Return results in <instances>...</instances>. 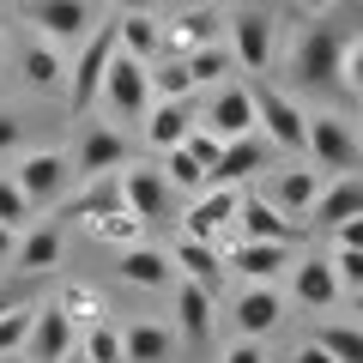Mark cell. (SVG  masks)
Wrapping results in <instances>:
<instances>
[{"mask_svg": "<svg viewBox=\"0 0 363 363\" xmlns=\"http://www.w3.org/2000/svg\"><path fill=\"white\" fill-rule=\"evenodd\" d=\"M309 6H315V13H321V6H333V0H309Z\"/></svg>", "mask_w": 363, "mask_h": 363, "instance_id": "obj_49", "label": "cell"}, {"mask_svg": "<svg viewBox=\"0 0 363 363\" xmlns=\"http://www.w3.org/2000/svg\"><path fill=\"white\" fill-rule=\"evenodd\" d=\"M206 133H218V140H236V133H255V97H248V85H230V79H218V91H212L206 116H194Z\"/></svg>", "mask_w": 363, "mask_h": 363, "instance_id": "obj_10", "label": "cell"}, {"mask_svg": "<svg viewBox=\"0 0 363 363\" xmlns=\"http://www.w3.org/2000/svg\"><path fill=\"white\" fill-rule=\"evenodd\" d=\"M145 145H157V152H169V145L188 140V128H194V109H188V97H157L152 109H145Z\"/></svg>", "mask_w": 363, "mask_h": 363, "instance_id": "obj_20", "label": "cell"}, {"mask_svg": "<svg viewBox=\"0 0 363 363\" xmlns=\"http://www.w3.org/2000/svg\"><path fill=\"white\" fill-rule=\"evenodd\" d=\"M18 73H25L30 91H61L67 85V67H61V55H55V43H30V49L18 55Z\"/></svg>", "mask_w": 363, "mask_h": 363, "instance_id": "obj_29", "label": "cell"}, {"mask_svg": "<svg viewBox=\"0 0 363 363\" xmlns=\"http://www.w3.org/2000/svg\"><path fill=\"white\" fill-rule=\"evenodd\" d=\"M13 242H18V230H6V224H0V260H13Z\"/></svg>", "mask_w": 363, "mask_h": 363, "instance_id": "obj_45", "label": "cell"}, {"mask_svg": "<svg viewBox=\"0 0 363 363\" xmlns=\"http://www.w3.org/2000/svg\"><path fill=\"white\" fill-rule=\"evenodd\" d=\"M145 67L152 61H140V55H128L116 43V55H109V67H104V85H97V97H104L116 116H128V121H140L145 109H152V79H145Z\"/></svg>", "mask_w": 363, "mask_h": 363, "instance_id": "obj_1", "label": "cell"}, {"mask_svg": "<svg viewBox=\"0 0 363 363\" xmlns=\"http://www.w3.org/2000/svg\"><path fill=\"white\" fill-rule=\"evenodd\" d=\"M236 188H200L194 206H188V218H182V236H194V242H218L224 230H230L236 218Z\"/></svg>", "mask_w": 363, "mask_h": 363, "instance_id": "obj_14", "label": "cell"}, {"mask_svg": "<svg viewBox=\"0 0 363 363\" xmlns=\"http://www.w3.org/2000/svg\"><path fill=\"white\" fill-rule=\"evenodd\" d=\"M182 61H188V73H194V85H218V79H224V73L236 67L230 55L218 49V43H200V49H188Z\"/></svg>", "mask_w": 363, "mask_h": 363, "instance_id": "obj_36", "label": "cell"}, {"mask_svg": "<svg viewBox=\"0 0 363 363\" xmlns=\"http://www.w3.org/2000/svg\"><path fill=\"white\" fill-rule=\"evenodd\" d=\"M13 260L25 272L61 267V224H37V230H25V242H13Z\"/></svg>", "mask_w": 363, "mask_h": 363, "instance_id": "obj_28", "label": "cell"}, {"mask_svg": "<svg viewBox=\"0 0 363 363\" xmlns=\"http://www.w3.org/2000/svg\"><path fill=\"white\" fill-rule=\"evenodd\" d=\"M61 315L67 321H97V291L91 285H67L61 291Z\"/></svg>", "mask_w": 363, "mask_h": 363, "instance_id": "obj_40", "label": "cell"}, {"mask_svg": "<svg viewBox=\"0 0 363 363\" xmlns=\"http://www.w3.org/2000/svg\"><path fill=\"white\" fill-rule=\"evenodd\" d=\"M157 169H164V182H169V188H182V194H200V188H206V164H200L188 145H169Z\"/></svg>", "mask_w": 363, "mask_h": 363, "instance_id": "obj_32", "label": "cell"}, {"mask_svg": "<svg viewBox=\"0 0 363 363\" xmlns=\"http://www.w3.org/2000/svg\"><path fill=\"white\" fill-rule=\"evenodd\" d=\"M0 363H30V357H25V351H0Z\"/></svg>", "mask_w": 363, "mask_h": 363, "instance_id": "obj_47", "label": "cell"}, {"mask_svg": "<svg viewBox=\"0 0 363 363\" xmlns=\"http://www.w3.org/2000/svg\"><path fill=\"white\" fill-rule=\"evenodd\" d=\"M18 145H25V121H18L13 109H0V157L18 152Z\"/></svg>", "mask_w": 363, "mask_h": 363, "instance_id": "obj_41", "label": "cell"}, {"mask_svg": "<svg viewBox=\"0 0 363 363\" xmlns=\"http://www.w3.org/2000/svg\"><path fill=\"white\" fill-rule=\"evenodd\" d=\"M345 37H351V30H339V25L303 30V43H297V79H303V85H339V55H345Z\"/></svg>", "mask_w": 363, "mask_h": 363, "instance_id": "obj_6", "label": "cell"}, {"mask_svg": "<svg viewBox=\"0 0 363 363\" xmlns=\"http://www.w3.org/2000/svg\"><path fill=\"white\" fill-rule=\"evenodd\" d=\"M25 333H30V309L25 303H6L0 309V351H25Z\"/></svg>", "mask_w": 363, "mask_h": 363, "instance_id": "obj_39", "label": "cell"}, {"mask_svg": "<svg viewBox=\"0 0 363 363\" xmlns=\"http://www.w3.org/2000/svg\"><path fill=\"white\" fill-rule=\"evenodd\" d=\"M169 267H182L194 285H206L212 297L224 291V248H218V242H194V236H182L176 255H169Z\"/></svg>", "mask_w": 363, "mask_h": 363, "instance_id": "obj_21", "label": "cell"}, {"mask_svg": "<svg viewBox=\"0 0 363 363\" xmlns=\"http://www.w3.org/2000/svg\"><path fill=\"white\" fill-rule=\"evenodd\" d=\"M267 133H236V140H224L218 145V157H212V169H206V188H242L248 176H260L267 169Z\"/></svg>", "mask_w": 363, "mask_h": 363, "instance_id": "obj_4", "label": "cell"}, {"mask_svg": "<svg viewBox=\"0 0 363 363\" xmlns=\"http://www.w3.org/2000/svg\"><path fill=\"white\" fill-rule=\"evenodd\" d=\"M200 43H218V13H212V6H188V13L164 30L169 55H188V49H200Z\"/></svg>", "mask_w": 363, "mask_h": 363, "instance_id": "obj_26", "label": "cell"}, {"mask_svg": "<svg viewBox=\"0 0 363 363\" xmlns=\"http://www.w3.org/2000/svg\"><path fill=\"white\" fill-rule=\"evenodd\" d=\"M73 351V321L61 315V303L30 309V333H25V357L30 363H61Z\"/></svg>", "mask_w": 363, "mask_h": 363, "instance_id": "obj_15", "label": "cell"}, {"mask_svg": "<svg viewBox=\"0 0 363 363\" xmlns=\"http://www.w3.org/2000/svg\"><path fill=\"white\" fill-rule=\"evenodd\" d=\"M248 97H255V128L267 133V145H279V152H303V128H309V116L291 104L285 91H279V85H255Z\"/></svg>", "mask_w": 363, "mask_h": 363, "instance_id": "obj_3", "label": "cell"}, {"mask_svg": "<svg viewBox=\"0 0 363 363\" xmlns=\"http://www.w3.org/2000/svg\"><path fill=\"white\" fill-rule=\"evenodd\" d=\"M176 327H182V339H206V327H212V291L206 285H194V279L176 285Z\"/></svg>", "mask_w": 363, "mask_h": 363, "instance_id": "obj_27", "label": "cell"}, {"mask_svg": "<svg viewBox=\"0 0 363 363\" xmlns=\"http://www.w3.org/2000/svg\"><path fill=\"white\" fill-rule=\"evenodd\" d=\"M218 363H267V345H260V339H236Z\"/></svg>", "mask_w": 363, "mask_h": 363, "instance_id": "obj_42", "label": "cell"}, {"mask_svg": "<svg viewBox=\"0 0 363 363\" xmlns=\"http://www.w3.org/2000/svg\"><path fill=\"white\" fill-rule=\"evenodd\" d=\"M230 61L242 73H267V61H272V18L267 13H236L230 18Z\"/></svg>", "mask_w": 363, "mask_h": 363, "instance_id": "obj_16", "label": "cell"}, {"mask_svg": "<svg viewBox=\"0 0 363 363\" xmlns=\"http://www.w3.org/2000/svg\"><path fill=\"white\" fill-rule=\"evenodd\" d=\"M79 357H85V363H121V333H116L109 321H85Z\"/></svg>", "mask_w": 363, "mask_h": 363, "instance_id": "obj_34", "label": "cell"}, {"mask_svg": "<svg viewBox=\"0 0 363 363\" xmlns=\"http://www.w3.org/2000/svg\"><path fill=\"white\" fill-rule=\"evenodd\" d=\"M145 79H152V97H188L194 91V73H188L182 55H169L164 67H145Z\"/></svg>", "mask_w": 363, "mask_h": 363, "instance_id": "obj_35", "label": "cell"}, {"mask_svg": "<svg viewBox=\"0 0 363 363\" xmlns=\"http://www.w3.org/2000/svg\"><path fill=\"white\" fill-rule=\"evenodd\" d=\"M303 152L315 157L321 176H339V169H357L363 145H357V133H351L345 116H309V128H303Z\"/></svg>", "mask_w": 363, "mask_h": 363, "instance_id": "obj_2", "label": "cell"}, {"mask_svg": "<svg viewBox=\"0 0 363 363\" xmlns=\"http://www.w3.org/2000/svg\"><path fill=\"white\" fill-rule=\"evenodd\" d=\"M279 321H285V297H279L272 285H242V297H236V333L242 339H267Z\"/></svg>", "mask_w": 363, "mask_h": 363, "instance_id": "obj_18", "label": "cell"}, {"mask_svg": "<svg viewBox=\"0 0 363 363\" xmlns=\"http://www.w3.org/2000/svg\"><path fill=\"white\" fill-rule=\"evenodd\" d=\"M351 212H363V182H357V169H339L333 182L315 188V200L303 206V224H327V230H333V224L351 218Z\"/></svg>", "mask_w": 363, "mask_h": 363, "instance_id": "obj_13", "label": "cell"}, {"mask_svg": "<svg viewBox=\"0 0 363 363\" xmlns=\"http://www.w3.org/2000/svg\"><path fill=\"white\" fill-rule=\"evenodd\" d=\"M321 182H327V176H321L315 164H291V169H279V176H272V194H267V200L303 224V206L315 200V188H321Z\"/></svg>", "mask_w": 363, "mask_h": 363, "instance_id": "obj_22", "label": "cell"}, {"mask_svg": "<svg viewBox=\"0 0 363 363\" xmlns=\"http://www.w3.org/2000/svg\"><path fill=\"white\" fill-rule=\"evenodd\" d=\"M315 345H321L333 363H363V333H357L351 321H327V327H315Z\"/></svg>", "mask_w": 363, "mask_h": 363, "instance_id": "obj_33", "label": "cell"}, {"mask_svg": "<svg viewBox=\"0 0 363 363\" xmlns=\"http://www.w3.org/2000/svg\"><path fill=\"white\" fill-rule=\"evenodd\" d=\"M85 188H79L73 200H67V218H79V224H91L97 212H109V206H121V182H116V169H104V176H79Z\"/></svg>", "mask_w": 363, "mask_h": 363, "instance_id": "obj_24", "label": "cell"}, {"mask_svg": "<svg viewBox=\"0 0 363 363\" xmlns=\"http://www.w3.org/2000/svg\"><path fill=\"white\" fill-rule=\"evenodd\" d=\"M333 242L363 248V212H351V218H339V224H333Z\"/></svg>", "mask_w": 363, "mask_h": 363, "instance_id": "obj_43", "label": "cell"}, {"mask_svg": "<svg viewBox=\"0 0 363 363\" xmlns=\"http://www.w3.org/2000/svg\"><path fill=\"white\" fill-rule=\"evenodd\" d=\"M0 224H6V230H25L30 224V200H25V188H18L13 176H0Z\"/></svg>", "mask_w": 363, "mask_h": 363, "instance_id": "obj_38", "label": "cell"}, {"mask_svg": "<svg viewBox=\"0 0 363 363\" xmlns=\"http://www.w3.org/2000/svg\"><path fill=\"white\" fill-rule=\"evenodd\" d=\"M6 303H13V297H6V291H0V309H6Z\"/></svg>", "mask_w": 363, "mask_h": 363, "instance_id": "obj_50", "label": "cell"}, {"mask_svg": "<svg viewBox=\"0 0 363 363\" xmlns=\"http://www.w3.org/2000/svg\"><path fill=\"white\" fill-rule=\"evenodd\" d=\"M285 267H291V242H248V236H236V248L224 255V272H236L242 285H272Z\"/></svg>", "mask_w": 363, "mask_h": 363, "instance_id": "obj_12", "label": "cell"}, {"mask_svg": "<svg viewBox=\"0 0 363 363\" xmlns=\"http://www.w3.org/2000/svg\"><path fill=\"white\" fill-rule=\"evenodd\" d=\"M116 272H121V285H140V291H169V255H157V248L145 242H128L116 248Z\"/></svg>", "mask_w": 363, "mask_h": 363, "instance_id": "obj_19", "label": "cell"}, {"mask_svg": "<svg viewBox=\"0 0 363 363\" xmlns=\"http://www.w3.org/2000/svg\"><path fill=\"white\" fill-rule=\"evenodd\" d=\"M116 182H121V206H128V212H140L145 224L169 218V194H176V188L164 182V169H152V164H121Z\"/></svg>", "mask_w": 363, "mask_h": 363, "instance_id": "obj_7", "label": "cell"}, {"mask_svg": "<svg viewBox=\"0 0 363 363\" xmlns=\"http://www.w3.org/2000/svg\"><path fill=\"white\" fill-rule=\"evenodd\" d=\"M121 164H128V140H121L116 128H104V121H91L85 140H79V152H73V182L79 176H104V169H121Z\"/></svg>", "mask_w": 363, "mask_h": 363, "instance_id": "obj_17", "label": "cell"}, {"mask_svg": "<svg viewBox=\"0 0 363 363\" xmlns=\"http://www.w3.org/2000/svg\"><path fill=\"white\" fill-rule=\"evenodd\" d=\"M327 267H333L339 291H363V248H345V242H333V255H327Z\"/></svg>", "mask_w": 363, "mask_h": 363, "instance_id": "obj_37", "label": "cell"}, {"mask_svg": "<svg viewBox=\"0 0 363 363\" xmlns=\"http://www.w3.org/2000/svg\"><path fill=\"white\" fill-rule=\"evenodd\" d=\"M61 363H85V357H79V351H67V357H61Z\"/></svg>", "mask_w": 363, "mask_h": 363, "instance_id": "obj_48", "label": "cell"}, {"mask_svg": "<svg viewBox=\"0 0 363 363\" xmlns=\"http://www.w3.org/2000/svg\"><path fill=\"white\" fill-rule=\"evenodd\" d=\"M116 43H121L128 55H140V61H152V55L164 49V30H157V18H152V13H121Z\"/></svg>", "mask_w": 363, "mask_h": 363, "instance_id": "obj_30", "label": "cell"}, {"mask_svg": "<svg viewBox=\"0 0 363 363\" xmlns=\"http://www.w3.org/2000/svg\"><path fill=\"white\" fill-rule=\"evenodd\" d=\"M73 49H79V61H73V85L67 91H73L79 109H91L97 104V85H104V67H109V55H116V25H91Z\"/></svg>", "mask_w": 363, "mask_h": 363, "instance_id": "obj_5", "label": "cell"}, {"mask_svg": "<svg viewBox=\"0 0 363 363\" xmlns=\"http://www.w3.org/2000/svg\"><path fill=\"white\" fill-rule=\"evenodd\" d=\"M13 182L25 188L30 206H43V200H61V188L73 182V157H67V152H49V145H43V152H25V164H18Z\"/></svg>", "mask_w": 363, "mask_h": 363, "instance_id": "obj_11", "label": "cell"}, {"mask_svg": "<svg viewBox=\"0 0 363 363\" xmlns=\"http://www.w3.org/2000/svg\"><path fill=\"white\" fill-rule=\"evenodd\" d=\"M116 6H121V13H152L157 0H116Z\"/></svg>", "mask_w": 363, "mask_h": 363, "instance_id": "obj_46", "label": "cell"}, {"mask_svg": "<svg viewBox=\"0 0 363 363\" xmlns=\"http://www.w3.org/2000/svg\"><path fill=\"white\" fill-rule=\"evenodd\" d=\"M230 230H236V236H248V242H297L303 224L291 218V212H279L267 194H248V200H236Z\"/></svg>", "mask_w": 363, "mask_h": 363, "instance_id": "obj_9", "label": "cell"}, {"mask_svg": "<svg viewBox=\"0 0 363 363\" xmlns=\"http://www.w3.org/2000/svg\"><path fill=\"white\" fill-rule=\"evenodd\" d=\"M169 351H176V333L157 321H133L121 333V363H169Z\"/></svg>", "mask_w": 363, "mask_h": 363, "instance_id": "obj_23", "label": "cell"}, {"mask_svg": "<svg viewBox=\"0 0 363 363\" xmlns=\"http://www.w3.org/2000/svg\"><path fill=\"white\" fill-rule=\"evenodd\" d=\"M291 363H333V357H327V351L315 345V339H303V345H297V357H291Z\"/></svg>", "mask_w": 363, "mask_h": 363, "instance_id": "obj_44", "label": "cell"}, {"mask_svg": "<svg viewBox=\"0 0 363 363\" xmlns=\"http://www.w3.org/2000/svg\"><path fill=\"white\" fill-rule=\"evenodd\" d=\"M140 230H145V218H140V212H128V206H109V212H97V218H91V236H97V242H109V248L140 242Z\"/></svg>", "mask_w": 363, "mask_h": 363, "instance_id": "obj_31", "label": "cell"}, {"mask_svg": "<svg viewBox=\"0 0 363 363\" xmlns=\"http://www.w3.org/2000/svg\"><path fill=\"white\" fill-rule=\"evenodd\" d=\"M291 291H297V303H303V309H333V303L345 297L327 260H303V267H297V279H291Z\"/></svg>", "mask_w": 363, "mask_h": 363, "instance_id": "obj_25", "label": "cell"}, {"mask_svg": "<svg viewBox=\"0 0 363 363\" xmlns=\"http://www.w3.org/2000/svg\"><path fill=\"white\" fill-rule=\"evenodd\" d=\"M25 18L43 30V43H79L97 18H91V0H25Z\"/></svg>", "mask_w": 363, "mask_h": 363, "instance_id": "obj_8", "label": "cell"}]
</instances>
